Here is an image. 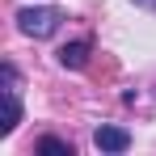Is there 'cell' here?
I'll list each match as a JSON object with an SVG mask.
<instances>
[{
	"label": "cell",
	"mask_w": 156,
	"mask_h": 156,
	"mask_svg": "<svg viewBox=\"0 0 156 156\" xmlns=\"http://www.w3.org/2000/svg\"><path fill=\"white\" fill-rule=\"evenodd\" d=\"M17 26L30 38H51L55 30H59V13L55 9H21L17 13Z\"/></svg>",
	"instance_id": "obj_1"
},
{
	"label": "cell",
	"mask_w": 156,
	"mask_h": 156,
	"mask_svg": "<svg viewBox=\"0 0 156 156\" xmlns=\"http://www.w3.org/2000/svg\"><path fill=\"white\" fill-rule=\"evenodd\" d=\"M93 144H97L101 152H127V148H131V135L122 127H97Z\"/></svg>",
	"instance_id": "obj_2"
},
{
	"label": "cell",
	"mask_w": 156,
	"mask_h": 156,
	"mask_svg": "<svg viewBox=\"0 0 156 156\" xmlns=\"http://www.w3.org/2000/svg\"><path fill=\"white\" fill-rule=\"evenodd\" d=\"M84 59H89V42H68L59 51V63L63 68H84Z\"/></svg>",
	"instance_id": "obj_3"
},
{
	"label": "cell",
	"mask_w": 156,
	"mask_h": 156,
	"mask_svg": "<svg viewBox=\"0 0 156 156\" xmlns=\"http://www.w3.org/2000/svg\"><path fill=\"white\" fill-rule=\"evenodd\" d=\"M38 152L42 156H72V148H68L63 139H51V135H47V139H38Z\"/></svg>",
	"instance_id": "obj_4"
}]
</instances>
